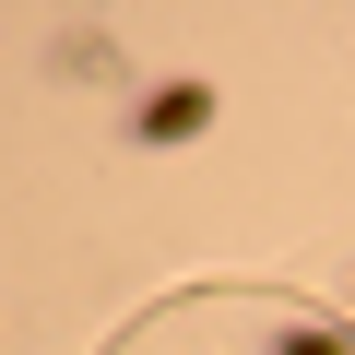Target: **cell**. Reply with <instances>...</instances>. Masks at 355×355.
I'll return each instance as SVG.
<instances>
[{
	"label": "cell",
	"mask_w": 355,
	"mask_h": 355,
	"mask_svg": "<svg viewBox=\"0 0 355 355\" xmlns=\"http://www.w3.org/2000/svg\"><path fill=\"white\" fill-rule=\"evenodd\" d=\"M190 130H214V83H166V95H142V142H190Z\"/></svg>",
	"instance_id": "cell-1"
},
{
	"label": "cell",
	"mask_w": 355,
	"mask_h": 355,
	"mask_svg": "<svg viewBox=\"0 0 355 355\" xmlns=\"http://www.w3.org/2000/svg\"><path fill=\"white\" fill-rule=\"evenodd\" d=\"M272 355H355V331H320V320H308V331H284Z\"/></svg>",
	"instance_id": "cell-2"
}]
</instances>
